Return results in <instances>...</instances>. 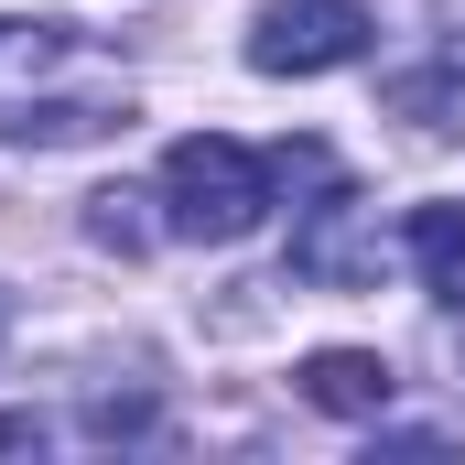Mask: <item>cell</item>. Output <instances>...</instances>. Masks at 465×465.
Returning a JSON list of instances; mask_svg holds the SVG:
<instances>
[{"label": "cell", "instance_id": "1", "mask_svg": "<svg viewBox=\"0 0 465 465\" xmlns=\"http://www.w3.org/2000/svg\"><path fill=\"white\" fill-rule=\"evenodd\" d=\"M0 130L33 152H76L130 130V76L76 22H0Z\"/></svg>", "mask_w": 465, "mask_h": 465}, {"label": "cell", "instance_id": "2", "mask_svg": "<svg viewBox=\"0 0 465 465\" xmlns=\"http://www.w3.org/2000/svg\"><path fill=\"white\" fill-rule=\"evenodd\" d=\"M271 184H282V163H260L228 130H184L163 152V217H173V238H206V249H228V238L260 228L271 217Z\"/></svg>", "mask_w": 465, "mask_h": 465}, {"label": "cell", "instance_id": "3", "mask_svg": "<svg viewBox=\"0 0 465 465\" xmlns=\"http://www.w3.org/2000/svg\"><path fill=\"white\" fill-rule=\"evenodd\" d=\"M368 54V11L357 0H271L249 22V65L260 76H325V65H357Z\"/></svg>", "mask_w": 465, "mask_h": 465}, {"label": "cell", "instance_id": "4", "mask_svg": "<svg viewBox=\"0 0 465 465\" xmlns=\"http://www.w3.org/2000/svg\"><path fill=\"white\" fill-rule=\"evenodd\" d=\"M303 401L336 411V422H379V411H390V357H368V347H314V357H303Z\"/></svg>", "mask_w": 465, "mask_h": 465}, {"label": "cell", "instance_id": "5", "mask_svg": "<svg viewBox=\"0 0 465 465\" xmlns=\"http://www.w3.org/2000/svg\"><path fill=\"white\" fill-rule=\"evenodd\" d=\"M411 260H422V292L465 314V206H411Z\"/></svg>", "mask_w": 465, "mask_h": 465}, {"label": "cell", "instance_id": "6", "mask_svg": "<svg viewBox=\"0 0 465 465\" xmlns=\"http://www.w3.org/2000/svg\"><path fill=\"white\" fill-rule=\"evenodd\" d=\"M390 109L411 119V130H433V141H455V130H465V65H422V76H401Z\"/></svg>", "mask_w": 465, "mask_h": 465}]
</instances>
